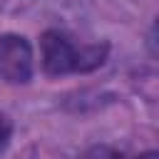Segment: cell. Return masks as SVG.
<instances>
[{"label":"cell","instance_id":"1","mask_svg":"<svg viewBox=\"0 0 159 159\" xmlns=\"http://www.w3.org/2000/svg\"><path fill=\"white\" fill-rule=\"evenodd\" d=\"M42 67L50 75H67V72H87L102 65L107 47L89 45V47H77L70 42L57 30H47L42 35Z\"/></svg>","mask_w":159,"mask_h":159},{"label":"cell","instance_id":"2","mask_svg":"<svg viewBox=\"0 0 159 159\" xmlns=\"http://www.w3.org/2000/svg\"><path fill=\"white\" fill-rule=\"evenodd\" d=\"M0 77L15 84L32 77V47L22 35L0 37Z\"/></svg>","mask_w":159,"mask_h":159},{"label":"cell","instance_id":"3","mask_svg":"<svg viewBox=\"0 0 159 159\" xmlns=\"http://www.w3.org/2000/svg\"><path fill=\"white\" fill-rule=\"evenodd\" d=\"M84 159H137V157H129V154H124L114 147H107V144H97L84 154Z\"/></svg>","mask_w":159,"mask_h":159},{"label":"cell","instance_id":"4","mask_svg":"<svg viewBox=\"0 0 159 159\" xmlns=\"http://www.w3.org/2000/svg\"><path fill=\"white\" fill-rule=\"evenodd\" d=\"M7 142H10V122H7V117L0 112V154L5 152Z\"/></svg>","mask_w":159,"mask_h":159}]
</instances>
